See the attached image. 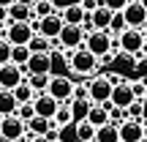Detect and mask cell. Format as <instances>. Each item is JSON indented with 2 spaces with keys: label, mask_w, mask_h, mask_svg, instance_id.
<instances>
[{
  "label": "cell",
  "mask_w": 147,
  "mask_h": 142,
  "mask_svg": "<svg viewBox=\"0 0 147 142\" xmlns=\"http://www.w3.org/2000/svg\"><path fill=\"white\" fill-rule=\"evenodd\" d=\"M117 47H120V52H125V55H131V58H136V60H142L144 58V47H147V41H144V30L142 27H125V30L117 36Z\"/></svg>",
  "instance_id": "cell-1"
},
{
  "label": "cell",
  "mask_w": 147,
  "mask_h": 142,
  "mask_svg": "<svg viewBox=\"0 0 147 142\" xmlns=\"http://www.w3.org/2000/svg\"><path fill=\"white\" fill-rule=\"evenodd\" d=\"M71 58V71L74 74H82V77H87V74H93L98 69V55H93L87 47H79V49H65Z\"/></svg>",
  "instance_id": "cell-2"
},
{
  "label": "cell",
  "mask_w": 147,
  "mask_h": 142,
  "mask_svg": "<svg viewBox=\"0 0 147 142\" xmlns=\"http://www.w3.org/2000/svg\"><path fill=\"white\" fill-rule=\"evenodd\" d=\"M84 47H87L93 55H98V58H106V55L115 49V38H112L109 30H93V33H87V38H84Z\"/></svg>",
  "instance_id": "cell-3"
},
{
  "label": "cell",
  "mask_w": 147,
  "mask_h": 142,
  "mask_svg": "<svg viewBox=\"0 0 147 142\" xmlns=\"http://www.w3.org/2000/svg\"><path fill=\"white\" fill-rule=\"evenodd\" d=\"M27 77H30L27 66H16V63H5V66H0V88H5V90L19 88V85L25 82Z\"/></svg>",
  "instance_id": "cell-4"
},
{
  "label": "cell",
  "mask_w": 147,
  "mask_h": 142,
  "mask_svg": "<svg viewBox=\"0 0 147 142\" xmlns=\"http://www.w3.org/2000/svg\"><path fill=\"white\" fill-rule=\"evenodd\" d=\"M27 134V123L22 120L19 115H5L3 118V128H0V137L5 142H22V137Z\"/></svg>",
  "instance_id": "cell-5"
},
{
  "label": "cell",
  "mask_w": 147,
  "mask_h": 142,
  "mask_svg": "<svg viewBox=\"0 0 147 142\" xmlns=\"http://www.w3.org/2000/svg\"><path fill=\"white\" fill-rule=\"evenodd\" d=\"M47 90L60 101V104H71V101H74V90H76V85L68 79V74H63V77H52V82H49Z\"/></svg>",
  "instance_id": "cell-6"
},
{
  "label": "cell",
  "mask_w": 147,
  "mask_h": 142,
  "mask_svg": "<svg viewBox=\"0 0 147 142\" xmlns=\"http://www.w3.org/2000/svg\"><path fill=\"white\" fill-rule=\"evenodd\" d=\"M87 90H90V101H93V104H106V101L112 99L115 85L109 82V77H93L87 82Z\"/></svg>",
  "instance_id": "cell-7"
},
{
  "label": "cell",
  "mask_w": 147,
  "mask_h": 142,
  "mask_svg": "<svg viewBox=\"0 0 147 142\" xmlns=\"http://www.w3.org/2000/svg\"><path fill=\"white\" fill-rule=\"evenodd\" d=\"M8 33H5V38H8L14 47H19V44H30L33 36H36V30H33L30 22H8Z\"/></svg>",
  "instance_id": "cell-8"
},
{
  "label": "cell",
  "mask_w": 147,
  "mask_h": 142,
  "mask_svg": "<svg viewBox=\"0 0 147 142\" xmlns=\"http://www.w3.org/2000/svg\"><path fill=\"white\" fill-rule=\"evenodd\" d=\"M84 38H87V33H84L82 25H65L63 33H60L63 49H79V47H84Z\"/></svg>",
  "instance_id": "cell-9"
},
{
  "label": "cell",
  "mask_w": 147,
  "mask_h": 142,
  "mask_svg": "<svg viewBox=\"0 0 147 142\" xmlns=\"http://www.w3.org/2000/svg\"><path fill=\"white\" fill-rule=\"evenodd\" d=\"M33 104H36V112H38V115L52 118V120H55V115H57V109H60V101L55 99L49 90H44V93H36Z\"/></svg>",
  "instance_id": "cell-10"
},
{
  "label": "cell",
  "mask_w": 147,
  "mask_h": 142,
  "mask_svg": "<svg viewBox=\"0 0 147 142\" xmlns=\"http://www.w3.org/2000/svg\"><path fill=\"white\" fill-rule=\"evenodd\" d=\"M120 139L123 142H144V120H123L120 123Z\"/></svg>",
  "instance_id": "cell-11"
},
{
  "label": "cell",
  "mask_w": 147,
  "mask_h": 142,
  "mask_svg": "<svg viewBox=\"0 0 147 142\" xmlns=\"http://www.w3.org/2000/svg\"><path fill=\"white\" fill-rule=\"evenodd\" d=\"M123 14H125L128 27H144L147 25V8L139 3V0H131V3L123 8Z\"/></svg>",
  "instance_id": "cell-12"
},
{
  "label": "cell",
  "mask_w": 147,
  "mask_h": 142,
  "mask_svg": "<svg viewBox=\"0 0 147 142\" xmlns=\"http://www.w3.org/2000/svg\"><path fill=\"white\" fill-rule=\"evenodd\" d=\"M112 107H123V109H128V107L136 101V96H134V88H131V82H120V85H115V90H112Z\"/></svg>",
  "instance_id": "cell-13"
},
{
  "label": "cell",
  "mask_w": 147,
  "mask_h": 142,
  "mask_svg": "<svg viewBox=\"0 0 147 142\" xmlns=\"http://www.w3.org/2000/svg\"><path fill=\"white\" fill-rule=\"evenodd\" d=\"M27 71L30 74H52V52H33L27 60Z\"/></svg>",
  "instance_id": "cell-14"
},
{
  "label": "cell",
  "mask_w": 147,
  "mask_h": 142,
  "mask_svg": "<svg viewBox=\"0 0 147 142\" xmlns=\"http://www.w3.org/2000/svg\"><path fill=\"white\" fill-rule=\"evenodd\" d=\"M19 109V99L14 96V90L0 88V115H14Z\"/></svg>",
  "instance_id": "cell-15"
},
{
  "label": "cell",
  "mask_w": 147,
  "mask_h": 142,
  "mask_svg": "<svg viewBox=\"0 0 147 142\" xmlns=\"http://www.w3.org/2000/svg\"><path fill=\"white\" fill-rule=\"evenodd\" d=\"M93 14V22H95V30H109V22H112V16H115V11L109 8V5H104L101 3L95 11H90Z\"/></svg>",
  "instance_id": "cell-16"
},
{
  "label": "cell",
  "mask_w": 147,
  "mask_h": 142,
  "mask_svg": "<svg viewBox=\"0 0 147 142\" xmlns=\"http://www.w3.org/2000/svg\"><path fill=\"white\" fill-rule=\"evenodd\" d=\"M95 142H123V139H120V126H115L112 120L104 123V126H98Z\"/></svg>",
  "instance_id": "cell-17"
},
{
  "label": "cell",
  "mask_w": 147,
  "mask_h": 142,
  "mask_svg": "<svg viewBox=\"0 0 147 142\" xmlns=\"http://www.w3.org/2000/svg\"><path fill=\"white\" fill-rule=\"evenodd\" d=\"M60 14H63L65 25H82V22H84V16H87L90 11H84V5L79 3V5H68V8H63Z\"/></svg>",
  "instance_id": "cell-18"
},
{
  "label": "cell",
  "mask_w": 147,
  "mask_h": 142,
  "mask_svg": "<svg viewBox=\"0 0 147 142\" xmlns=\"http://www.w3.org/2000/svg\"><path fill=\"white\" fill-rule=\"evenodd\" d=\"M95 134H98V126L84 118V120H76V139L79 142H95Z\"/></svg>",
  "instance_id": "cell-19"
},
{
  "label": "cell",
  "mask_w": 147,
  "mask_h": 142,
  "mask_svg": "<svg viewBox=\"0 0 147 142\" xmlns=\"http://www.w3.org/2000/svg\"><path fill=\"white\" fill-rule=\"evenodd\" d=\"M8 14H11V22H30L33 19V5L14 3V5H8Z\"/></svg>",
  "instance_id": "cell-20"
},
{
  "label": "cell",
  "mask_w": 147,
  "mask_h": 142,
  "mask_svg": "<svg viewBox=\"0 0 147 142\" xmlns=\"http://www.w3.org/2000/svg\"><path fill=\"white\" fill-rule=\"evenodd\" d=\"M52 118H44V115H36L33 118V120H27V131H33L36 134V137H44V134L49 131V128H52Z\"/></svg>",
  "instance_id": "cell-21"
},
{
  "label": "cell",
  "mask_w": 147,
  "mask_h": 142,
  "mask_svg": "<svg viewBox=\"0 0 147 142\" xmlns=\"http://www.w3.org/2000/svg\"><path fill=\"white\" fill-rule=\"evenodd\" d=\"M93 109V101L90 99H74L71 101V112H74V120H84Z\"/></svg>",
  "instance_id": "cell-22"
},
{
  "label": "cell",
  "mask_w": 147,
  "mask_h": 142,
  "mask_svg": "<svg viewBox=\"0 0 147 142\" xmlns=\"http://www.w3.org/2000/svg\"><path fill=\"white\" fill-rule=\"evenodd\" d=\"M87 120L93 123V126H104V123H109L112 118H109V109H106L104 104H93V109H90Z\"/></svg>",
  "instance_id": "cell-23"
},
{
  "label": "cell",
  "mask_w": 147,
  "mask_h": 142,
  "mask_svg": "<svg viewBox=\"0 0 147 142\" xmlns=\"http://www.w3.org/2000/svg\"><path fill=\"white\" fill-rule=\"evenodd\" d=\"M30 58H33L30 44H19V47H14V52H11V63H16V66H27Z\"/></svg>",
  "instance_id": "cell-24"
},
{
  "label": "cell",
  "mask_w": 147,
  "mask_h": 142,
  "mask_svg": "<svg viewBox=\"0 0 147 142\" xmlns=\"http://www.w3.org/2000/svg\"><path fill=\"white\" fill-rule=\"evenodd\" d=\"M27 82L33 85V90H36V93H44V90L49 88V82H52V74H30V77H27Z\"/></svg>",
  "instance_id": "cell-25"
},
{
  "label": "cell",
  "mask_w": 147,
  "mask_h": 142,
  "mask_svg": "<svg viewBox=\"0 0 147 142\" xmlns=\"http://www.w3.org/2000/svg\"><path fill=\"white\" fill-rule=\"evenodd\" d=\"M125 27H128L125 14H123V11H115V16H112V22H109V33H112V36H120Z\"/></svg>",
  "instance_id": "cell-26"
},
{
  "label": "cell",
  "mask_w": 147,
  "mask_h": 142,
  "mask_svg": "<svg viewBox=\"0 0 147 142\" xmlns=\"http://www.w3.org/2000/svg\"><path fill=\"white\" fill-rule=\"evenodd\" d=\"M55 123H57L60 128L68 126V123H74V112H71V104H60L57 115H55Z\"/></svg>",
  "instance_id": "cell-27"
},
{
  "label": "cell",
  "mask_w": 147,
  "mask_h": 142,
  "mask_svg": "<svg viewBox=\"0 0 147 142\" xmlns=\"http://www.w3.org/2000/svg\"><path fill=\"white\" fill-rule=\"evenodd\" d=\"M55 5H52V0H38L36 5H33V14L38 16V19H44V16H49V14H55Z\"/></svg>",
  "instance_id": "cell-28"
},
{
  "label": "cell",
  "mask_w": 147,
  "mask_h": 142,
  "mask_svg": "<svg viewBox=\"0 0 147 142\" xmlns=\"http://www.w3.org/2000/svg\"><path fill=\"white\" fill-rule=\"evenodd\" d=\"M125 112H128V118H131V120H144V99H136Z\"/></svg>",
  "instance_id": "cell-29"
},
{
  "label": "cell",
  "mask_w": 147,
  "mask_h": 142,
  "mask_svg": "<svg viewBox=\"0 0 147 142\" xmlns=\"http://www.w3.org/2000/svg\"><path fill=\"white\" fill-rule=\"evenodd\" d=\"M11 52H14V44L8 38H0V66L11 63Z\"/></svg>",
  "instance_id": "cell-30"
},
{
  "label": "cell",
  "mask_w": 147,
  "mask_h": 142,
  "mask_svg": "<svg viewBox=\"0 0 147 142\" xmlns=\"http://www.w3.org/2000/svg\"><path fill=\"white\" fill-rule=\"evenodd\" d=\"M16 115H19L22 118V120H33V118H36L38 115V112H36V104H33V101H27V104H19V109H16Z\"/></svg>",
  "instance_id": "cell-31"
},
{
  "label": "cell",
  "mask_w": 147,
  "mask_h": 142,
  "mask_svg": "<svg viewBox=\"0 0 147 142\" xmlns=\"http://www.w3.org/2000/svg\"><path fill=\"white\" fill-rule=\"evenodd\" d=\"M109 118H112V123H115V126H120L123 120H128V112L123 109V107H112V109H109Z\"/></svg>",
  "instance_id": "cell-32"
},
{
  "label": "cell",
  "mask_w": 147,
  "mask_h": 142,
  "mask_svg": "<svg viewBox=\"0 0 147 142\" xmlns=\"http://www.w3.org/2000/svg\"><path fill=\"white\" fill-rule=\"evenodd\" d=\"M131 88H134V96H136V99H144V93H147V85H144V79H134L131 82Z\"/></svg>",
  "instance_id": "cell-33"
},
{
  "label": "cell",
  "mask_w": 147,
  "mask_h": 142,
  "mask_svg": "<svg viewBox=\"0 0 147 142\" xmlns=\"http://www.w3.org/2000/svg\"><path fill=\"white\" fill-rule=\"evenodd\" d=\"M101 3H104V5H109L112 11H123L128 3H131V0H101Z\"/></svg>",
  "instance_id": "cell-34"
},
{
  "label": "cell",
  "mask_w": 147,
  "mask_h": 142,
  "mask_svg": "<svg viewBox=\"0 0 147 142\" xmlns=\"http://www.w3.org/2000/svg\"><path fill=\"white\" fill-rule=\"evenodd\" d=\"M79 3H82V0H52V5H55L57 11L68 8V5H79Z\"/></svg>",
  "instance_id": "cell-35"
},
{
  "label": "cell",
  "mask_w": 147,
  "mask_h": 142,
  "mask_svg": "<svg viewBox=\"0 0 147 142\" xmlns=\"http://www.w3.org/2000/svg\"><path fill=\"white\" fill-rule=\"evenodd\" d=\"M11 22V14H8V5H0V27H5Z\"/></svg>",
  "instance_id": "cell-36"
},
{
  "label": "cell",
  "mask_w": 147,
  "mask_h": 142,
  "mask_svg": "<svg viewBox=\"0 0 147 142\" xmlns=\"http://www.w3.org/2000/svg\"><path fill=\"white\" fill-rule=\"evenodd\" d=\"M44 137H49L52 142H57V139H60V126H57V123H52V128H49V131L44 134Z\"/></svg>",
  "instance_id": "cell-37"
},
{
  "label": "cell",
  "mask_w": 147,
  "mask_h": 142,
  "mask_svg": "<svg viewBox=\"0 0 147 142\" xmlns=\"http://www.w3.org/2000/svg\"><path fill=\"white\" fill-rule=\"evenodd\" d=\"M136 71L142 74V77H147V55H144L142 60H136Z\"/></svg>",
  "instance_id": "cell-38"
},
{
  "label": "cell",
  "mask_w": 147,
  "mask_h": 142,
  "mask_svg": "<svg viewBox=\"0 0 147 142\" xmlns=\"http://www.w3.org/2000/svg\"><path fill=\"white\" fill-rule=\"evenodd\" d=\"M82 5H84V11H95L101 5V0H82Z\"/></svg>",
  "instance_id": "cell-39"
},
{
  "label": "cell",
  "mask_w": 147,
  "mask_h": 142,
  "mask_svg": "<svg viewBox=\"0 0 147 142\" xmlns=\"http://www.w3.org/2000/svg\"><path fill=\"white\" fill-rule=\"evenodd\" d=\"M109 82H112V85H120V82H123V79H120V77H117V74H109Z\"/></svg>",
  "instance_id": "cell-40"
},
{
  "label": "cell",
  "mask_w": 147,
  "mask_h": 142,
  "mask_svg": "<svg viewBox=\"0 0 147 142\" xmlns=\"http://www.w3.org/2000/svg\"><path fill=\"white\" fill-rule=\"evenodd\" d=\"M30 142H52V139H49V137H33Z\"/></svg>",
  "instance_id": "cell-41"
},
{
  "label": "cell",
  "mask_w": 147,
  "mask_h": 142,
  "mask_svg": "<svg viewBox=\"0 0 147 142\" xmlns=\"http://www.w3.org/2000/svg\"><path fill=\"white\" fill-rule=\"evenodd\" d=\"M16 0H0V5H14Z\"/></svg>",
  "instance_id": "cell-42"
},
{
  "label": "cell",
  "mask_w": 147,
  "mask_h": 142,
  "mask_svg": "<svg viewBox=\"0 0 147 142\" xmlns=\"http://www.w3.org/2000/svg\"><path fill=\"white\" fill-rule=\"evenodd\" d=\"M142 30H144V41H147V25H144V27H142Z\"/></svg>",
  "instance_id": "cell-43"
},
{
  "label": "cell",
  "mask_w": 147,
  "mask_h": 142,
  "mask_svg": "<svg viewBox=\"0 0 147 142\" xmlns=\"http://www.w3.org/2000/svg\"><path fill=\"white\" fill-rule=\"evenodd\" d=\"M144 139H147V120H144Z\"/></svg>",
  "instance_id": "cell-44"
},
{
  "label": "cell",
  "mask_w": 147,
  "mask_h": 142,
  "mask_svg": "<svg viewBox=\"0 0 147 142\" xmlns=\"http://www.w3.org/2000/svg\"><path fill=\"white\" fill-rule=\"evenodd\" d=\"M3 118H5V115H0V128H3Z\"/></svg>",
  "instance_id": "cell-45"
},
{
  "label": "cell",
  "mask_w": 147,
  "mask_h": 142,
  "mask_svg": "<svg viewBox=\"0 0 147 142\" xmlns=\"http://www.w3.org/2000/svg\"><path fill=\"white\" fill-rule=\"evenodd\" d=\"M139 3H142V5H144V8H147V0H139Z\"/></svg>",
  "instance_id": "cell-46"
},
{
  "label": "cell",
  "mask_w": 147,
  "mask_h": 142,
  "mask_svg": "<svg viewBox=\"0 0 147 142\" xmlns=\"http://www.w3.org/2000/svg\"><path fill=\"white\" fill-rule=\"evenodd\" d=\"M142 79H144V85H147V77H142Z\"/></svg>",
  "instance_id": "cell-47"
},
{
  "label": "cell",
  "mask_w": 147,
  "mask_h": 142,
  "mask_svg": "<svg viewBox=\"0 0 147 142\" xmlns=\"http://www.w3.org/2000/svg\"><path fill=\"white\" fill-rule=\"evenodd\" d=\"M57 142H65V139H57Z\"/></svg>",
  "instance_id": "cell-48"
}]
</instances>
